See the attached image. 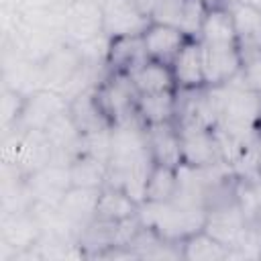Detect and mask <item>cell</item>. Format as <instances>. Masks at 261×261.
<instances>
[{
    "mask_svg": "<svg viewBox=\"0 0 261 261\" xmlns=\"http://www.w3.org/2000/svg\"><path fill=\"white\" fill-rule=\"evenodd\" d=\"M181 159L190 167H208L214 163L220 145L200 124H190L181 133Z\"/></svg>",
    "mask_w": 261,
    "mask_h": 261,
    "instance_id": "1",
    "label": "cell"
},
{
    "mask_svg": "<svg viewBox=\"0 0 261 261\" xmlns=\"http://www.w3.org/2000/svg\"><path fill=\"white\" fill-rule=\"evenodd\" d=\"M202 61H204V80L210 84L228 82L241 65V55L234 45L212 47L202 43Z\"/></svg>",
    "mask_w": 261,
    "mask_h": 261,
    "instance_id": "2",
    "label": "cell"
},
{
    "mask_svg": "<svg viewBox=\"0 0 261 261\" xmlns=\"http://www.w3.org/2000/svg\"><path fill=\"white\" fill-rule=\"evenodd\" d=\"M143 47L151 57H155L159 61L173 59L177 55V51L184 47V33L175 27L155 22L153 27H149L145 31Z\"/></svg>",
    "mask_w": 261,
    "mask_h": 261,
    "instance_id": "3",
    "label": "cell"
},
{
    "mask_svg": "<svg viewBox=\"0 0 261 261\" xmlns=\"http://www.w3.org/2000/svg\"><path fill=\"white\" fill-rule=\"evenodd\" d=\"M208 234L214 237L218 243L226 245H239L243 232H245V214L239 208H224L212 212L210 218H206Z\"/></svg>",
    "mask_w": 261,
    "mask_h": 261,
    "instance_id": "4",
    "label": "cell"
},
{
    "mask_svg": "<svg viewBox=\"0 0 261 261\" xmlns=\"http://www.w3.org/2000/svg\"><path fill=\"white\" fill-rule=\"evenodd\" d=\"M173 77L186 86L196 88L204 80V61H202V45L184 43V47L173 57Z\"/></svg>",
    "mask_w": 261,
    "mask_h": 261,
    "instance_id": "5",
    "label": "cell"
},
{
    "mask_svg": "<svg viewBox=\"0 0 261 261\" xmlns=\"http://www.w3.org/2000/svg\"><path fill=\"white\" fill-rule=\"evenodd\" d=\"M104 29L118 37H130L137 29H141L143 18L137 6L128 0H110L104 8Z\"/></svg>",
    "mask_w": 261,
    "mask_h": 261,
    "instance_id": "6",
    "label": "cell"
},
{
    "mask_svg": "<svg viewBox=\"0 0 261 261\" xmlns=\"http://www.w3.org/2000/svg\"><path fill=\"white\" fill-rule=\"evenodd\" d=\"M230 18L237 39L249 49H261V8L241 2L234 6Z\"/></svg>",
    "mask_w": 261,
    "mask_h": 261,
    "instance_id": "7",
    "label": "cell"
},
{
    "mask_svg": "<svg viewBox=\"0 0 261 261\" xmlns=\"http://www.w3.org/2000/svg\"><path fill=\"white\" fill-rule=\"evenodd\" d=\"M151 149H153L155 161L161 165L175 167V163H179V159H181V139L165 122L153 124Z\"/></svg>",
    "mask_w": 261,
    "mask_h": 261,
    "instance_id": "8",
    "label": "cell"
},
{
    "mask_svg": "<svg viewBox=\"0 0 261 261\" xmlns=\"http://www.w3.org/2000/svg\"><path fill=\"white\" fill-rule=\"evenodd\" d=\"M98 190L96 188H73L61 200V212L69 222H82L84 218L96 214L98 208Z\"/></svg>",
    "mask_w": 261,
    "mask_h": 261,
    "instance_id": "9",
    "label": "cell"
},
{
    "mask_svg": "<svg viewBox=\"0 0 261 261\" xmlns=\"http://www.w3.org/2000/svg\"><path fill=\"white\" fill-rule=\"evenodd\" d=\"M200 31H202L204 45L226 47V45H234V41H237L232 18L226 12H220V10L208 12L204 16V22H202V29Z\"/></svg>",
    "mask_w": 261,
    "mask_h": 261,
    "instance_id": "10",
    "label": "cell"
},
{
    "mask_svg": "<svg viewBox=\"0 0 261 261\" xmlns=\"http://www.w3.org/2000/svg\"><path fill=\"white\" fill-rule=\"evenodd\" d=\"M173 82V71H169L163 63H147L137 69L135 73V86L141 94H153V92H167Z\"/></svg>",
    "mask_w": 261,
    "mask_h": 261,
    "instance_id": "11",
    "label": "cell"
},
{
    "mask_svg": "<svg viewBox=\"0 0 261 261\" xmlns=\"http://www.w3.org/2000/svg\"><path fill=\"white\" fill-rule=\"evenodd\" d=\"M175 190H177V175H175L173 167L157 163L149 175L145 198L151 202H165V200L173 198Z\"/></svg>",
    "mask_w": 261,
    "mask_h": 261,
    "instance_id": "12",
    "label": "cell"
},
{
    "mask_svg": "<svg viewBox=\"0 0 261 261\" xmlns=\"http://www.w3.org/2000/svg\"><path fill=\"white\" fill-rule=\"evenodd\" d=\"M133 208H135V200L126 194V192H104L100 194L98 198V208H96V214L108 222H118V220H124L133 214Z\"/></svg>",
    "mask_w": 261,
    "mask_h": 261,
    "instance_id": "13",
    "label": "cell"
},
{
    "mask_svg": "<svg viewBox=\"0 0 261 261\" xmlns=\"http://www.w3.org/2000/svg\"><path fill=\"white\" fill-rule=\"evenodd\" d=\"M141 112L143 116L151 122V124H161L169 118V114L173 112V98L167 92H153V94H143L141 102Z\"/></svg>",
    "mask_w": 261,
    "mask_h": 261,
    "instance_id": "14",
    "label": "cell"
},
{
    "mask_svg": "<svg viewBox=\"0 0 261 261\" xmlns=\"http://www.w3.org/2000/svg\"><path fill=\"white\" fill-rule=\"evenodd\" d=\"M71 186L73 188H98L102 177H104V169H102V161L96 157L90 159H80L71 169Z\"/></svg>",
    "mask_w": 261,
    "mask_h": 261,
    "instance_id": "15",
    "label": "cell"
},
{
    "mask_svg": "<svg viewBox=\"0 0 261 261\" xmlns=\"http://www.w3.org/2000/svg\"><path fill=\"white\" fill-rule=\"evenodd\" d=\"M186 255L190 259H218V257H224L226 251H224L222 243H218L208 232H202V234L192 237Z\"/></svg>",
    "mask_w": 261,
    "mask_h": 261,
    "instance_id": "16",
    "label": "cell"
},
{
    "mask_svg": "<svg viewBox=\"0 0 261 261\" xmlns=\"http://www.w3.org/2000/svg\"><path fill=\"white\" fill-rule=\"evenodd\" d=\"M184 6H186V0H157V4L153 6L155 22L179 29L181 16H184Z\"/></svg>",
    "mask_w": 261,
    "mask_h": 261,
    "instance_id": "17",
    "label": "cell"
},
{
    "mask_svg": "<svg viewBox=\"0 0 261 261\" xmlns=\"http://www.w3.org/2000/svg\"><path fill=\"white\" fill-rule=\"evenodd\" d=\"M204 16H206V12H204V6H202V0H186L179 31L181 33H194V31L202 29Z\"/></svg>",
    "mask_w": 261,
    "mask_h": 261,
    "instance_id": "18",
    "label": "cell"
},
{
    "mask_svg": "<svg viewBox=\"0 0 261 261\" xmlns=\"http://www.w3.org/2000/svg\"><path fill=\"white\" fill-rule=\"evenodd\" d=\"M243 82L245 88H249L255 94H261V53L247 59L243 67Z\"/></svg>",
    "mask_w": 261,
    "mask_h": 261,
    "instance_id": "19",
    "label": "cell"
},
{
    "mask_svg": "<svg viewBox=\"0 0 261 261\" xmlns=\"http://www.w3.org/2000/svg\"><path fill=\"white\" fill-rule=\"evenodd\" d=\"M108 98H110L108 102H110V106H112L114 112H122V110L128 106V102H130V94H128V90H126L122 84H114V86L110 88Z\"/></svg>",
    "mask_w": 261,
    "mask_h": 261,
    "instance_id": "20",
    "label": "cell"
},
{
    "mask_svg": "<svg viewBox=\"0 0 261 261\" xmlns=\"http://www.w3.org/2000/svg\"><path fill=\"white\" fill-rule=\"evenodd\" d=\"M257 155H259V175H261V141L257 145Z\"/></svg>",
    "mask_w": 261,
    "mask_h": 261,
    "instance_id": "21",
    "label": "cell"
}]
</instances>
